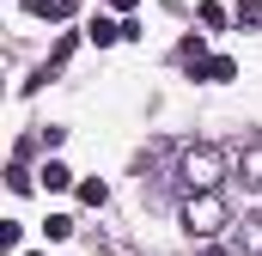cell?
<instances>
[{"instance_id": "1", "label": "cell", "mask_w": 262, "mask_h": 256, "mask_svg": "<svg viewBox=\"0 0 262 256\" xmlns=\"http://www.w3.org/2000/svg\"><path fill=\"white\" fill-rule=\"evenodd\" d=\"M220 177H226V159H220L213 146H189V153H183V183H189V195L220 189Z\"/></svg>"}, {"instance_id": "2", "label": "cell", "mask_w": 262, "mask_h": 256, "mask_svg": "<svg viewBox=\"0 0 262 256\" xmlns=\"http://www.w3.org/2000/svg\"><path fill=\"white\" fill-rule=\"evenodd\" d=\"M183 226H189L195 238H213V232L226 226V201H220V189L189 195V201H183Z\"/></svg>"}, {"instance_id": "3", "label": "cell", "mask_w": 262, "mask_h": 256, "mask_svg": "<svg viewBox=\"0 0 262 256\" xmlns=\"http://www.w3.org/2000/svg\"><path fill=\"white\" fill-rule=\"evenodd\" d=\"M195 79H213V86H226V79H238V61L232 55H213V61L195 67Z\"/></svg>"}, {"instance_id": "4", "label": "cell", "mask_w": 262, "mask_h": 256, "mask_svg": "<svg viewBox=\"0 0 262 256\" xmlns=\"http://www.w3.org/2000/svg\"><path fill=\"white\" fill-rule=\"evenodd\" d=\"M238 171H244V183H250V189H262V146H244Z\"/></svg>"}, {"instance_id": "5", "label": "cell", "mask_w": 262, "mask_h": 256, "mask_svg": "<svg viewBox=\"0 0 262 256\" xmlns=\"http://www.w3.org/2000/svg\"><path fill=\"white\" fill-rule=\"evenodd\" d=\"M85 37L104 49V43H116V37H122V25H116V18H92V25H85Z\"/></svg>"}, {"instance_id": "6", "label": "cell", "mask_w": 262, "mask_h": 256, "mask_svg": "<svg viewBox=\"0 0 262 256\" xmlns=\"http://www.w3.org/2000/svg\"><path fill=\"white\" fill-rule=\"evenodd\" d=\"M73 6H79V0H31L37 18H73Z\"/></svg>"}, {"instance_id": "7", "label": "cell", "mask_w": 262, "mask_h": 256, "mask_svg": "<svg viewBox=\"0 0 262 256\" xmlns=\"http://www.w3.org/2000/svg\"><path fill=\"white\" fill-rule=\"evenodd\" d=\"M37 177H43V189H67V183H73V171H67L61 159H49V165H43Z\"/></svg>"}, {"instance_id": "8", "label": "cell", "mask_w": 262, "mask_h": 256, "mask_svg": "<svg viewBox=\"0 0 262 256\" xmlns=\"http://www.w3.org/2000/svg\"><path fill=\"white\" fill-rule=\"evenodd\" d=\"M79 201H85V207H104V201H110V183H104V177H85V183H79Z\"/></svg>"}, {"instance_id": "9", "label": "cell", "mask_w": 262, "mask_h": 256, "mask_svg": "<svg viewBox=\"0 0 262 256\" xmlns=\"http://www.w3.org/2000/svg\"><path fill=\"white\" fill-rule=\"evenodd\" d=\"M43 238H49V244L73 238V220H67V214H49V220H43Z\"/></svg>"}, {"instance_id": "10", "label": "cell", "mask_w": 262, "mask_h": 256, "mask_svg": "<svg viewBox=\"0 0 262 256\" xmlns=\"http://www.w3.org/2000/svg\"><path fill=\"white\" fill-rule=\"evenodd\" d=\"M238 25H262V0H238Z\"/></svg>"}, {"instance_id": "11", "label": "cell", "mask_w": 262, "mask_h": 256, "mask_svg": "<svg viewBox=\"0 0 262 256\" xmlns=\"http://www.w3.org/2000/svg\"><path fill=\"white\" fill-rule=\"evenodd\" d=\"M201 25H207V31H220V25H226V6H213V0H207V6H201Z\"/></svg>"}, {"instance_id": "12", "label": "cell", "mask_w": 262, "mask_h": 256, "mask_svg": "<svg viewBox=\"0 0 262 256\" xmlns=\"http://www.w3.org/2000/svg\"><path fill=\"white\" fill-rule=\"evenodd\" d=\"M0 250H18V220H0Z\"/></svg>"}, {"instance_id": "13", "label": "cell", "mask_w": 262, "mask_h": 256, "mask_svg": "<svg viewBox=\"0 0 262 256\" xmlns=\"http://www.w3.org/2000/svg\"><path fill=\"white\" fill-rule=\"evenodd\" d=\"M110 6H116V12H134V6H140V0H110Z\"/></svg>"}, {"instance_id": "14", "label": "cell", "mask_w": 262, "mask_h": 256, "mask_svg": "<svg viewBox=\"0 0 262 256\" xmlns=\"http://www.w3.org/2000/svg\"><path fill=\"white\" fill-rule=\"evenodd\" d=\"M31 256H37V250H31Z\"/></svg>"}]
</instances>
